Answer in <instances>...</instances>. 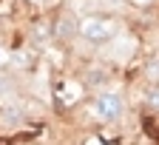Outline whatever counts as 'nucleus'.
I'll use <instances>...</instances> for the list:
<instances>
[{"instance_id":"nucleus-1","label":"nucleus","mask_w":159,"mask_h":145,"mask_svg":"<svg viewBox=\"0 0 159 145\" xmlns=\"http://www.w3.org/2000/svg\"><path fill=\"white\" fill-rule=\"evenodd\" d=\"M77 31L85 40H91V43H105V40H111L116 34V26L111 20H105V17H85L83 23L77 26Z\"/></svg>"},{"instance_id":"nucleus-2","label":"nucleus","mask_w":159,"mask_h":145,"mask_svg":"<svg viewBox=\"0 0 159 145\" xmlns=\"http://www.w3.org/2000/svg\"><path fill=\"white\" fill-rule=\"evenodd\" d=\"M91 111H94V117H99V119L114 122V119L122 117V97L114 94V91H105V94H99V97L94 100Z\"/></svg>"},{"instance_id":"nucleus-3","label":"nucleus","mask_w":159,"mask_h":145,"mask_svg":"<svg viewBox=\"0 0 159 145\" xmlns=\"http://www.w3.org/2000/svg\"><path fill=\"white\" fill-rule=\"evenodd\" d=\"M74 31H77V23H74L71 14H63V17L57 20V37H60V40H68Z\"/></svg>"},{"instance_id":"nucleus-4","label":"nucleus","mask_w":159,"mask_h":145,"mask_svg":"<svg viewBox=\"0 0 159 145\" xmlns=\"http://www.w3.org/2000/svg\"><path fill=\"white\" fill-rule=\"evenodd\" d=\"M148 77H151L153 82L159 80V57H153V60H151V63H148Z\"/></svg>"},{"instance_id":"nucleus-5","label":"nucleus","mask_w":159,"mask_h":145,"mask_svg":"<svg viewBox=\"0 0 159 145\" xmlns=\"http://www.w3.org/2000/svg\"><path fill=\"white\" fill-rule=\"evenodd\" d=\"M148 102H151L153 108H159V88H151L148 91Z\"/></svg>"},{"instance_id":"nucleus-6","label":"nucleus","mask_w":159,"mask_h":145,"mask_svg":"<svg viewBox=\"0 0 159 145\" xmlns=\"http://www.w3.org/2000/svg\"><path fill=\"white\" fill-rule=\"evenodd\" d=\"M14 63H17V66H26V63H29V54H26V51H17V54H14Z\"/></svg>"},{"instance_id":"nucleus-7","label":"nucleus","mask_w":159,"mask_h":145,"mask_svg":"<svg viewBox=\"0 0 159 145\" xmlns=\"http://www.w3.org/2000/svg\"><path fill=\"white\" fill-rule=\"evenodd\" d=\"M3 117L6 119H17L20 117V108H3Z\"/></svg>"},{"instance_id":"nucleus-8","label":"nucleus","mask_w":159,"mask_h":145,"mask_svg":"<svg viewBox=\"0 0 159 145\" xmlns=\"http://www.w3.org/2000/svg\"><path fill=\"white\" fill-rule=\"evenodd\" d=\"M91 77H94V86H99V82H102V80H105V74H102V71H94Z\"/></svg>"},{"instance_id":"nucleus-9","label":"nucleus","mask_w":159,"mask_h":145,"mask_svg":"<svg viewBox=\"0 0 159 145\" xmlns=\"http://www.w3.org/2000/svg\"><path fill=\"white\" fill-rule=\"evenodd\" d=\"M6 60H9V51H6L3 46H0V66H3V63H6Z\"/></svg>"},{"instance_id":"nucleus-10","label":"nucleus","mask_w":159,"mask_h":145,"mask_svg":"<svg viewBox=\"0 0 159 145\" xmlns=\"http://www.w3.org/2000/svg\"><path fill=\"white\" fill-rule=\"evenodd\" d=\"M9 91V80H0V94H6Z\"/></svg>"},{"instance_id":"nucleus-11","label":"nucleus","mask_w":159,"mask_h":145,"mask_svg":"<svg viewBox=\"0 0 159 145\" xmlns=\"http://www.w3.org/2000/svg\"><path fill=\"white\" fill-rule=\"evenodd\" d=\"M134 3H139V6H142V3H151V0H134Z\"/></svg>"}]
</instances>
